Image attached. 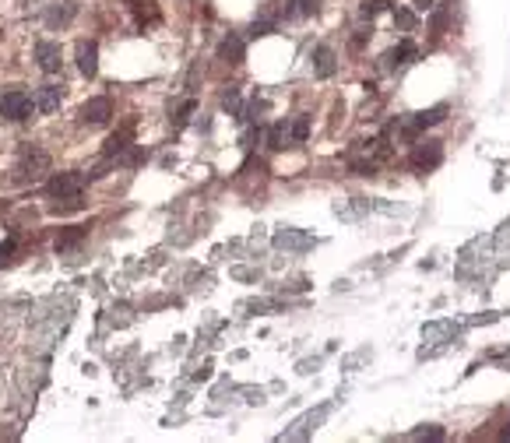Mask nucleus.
<instances>
[{"label": "nucleus", "mask_w": 510, "mask_h": 443, "mask_svg": "<svg viewBox=\"0 0 510 443\" xmlns=\"http://www.w3.org/2000/svg\"><path fill=\"white\" fill-rule=\"evenodd\" d=\"M32 109H36V99H32L25 88H8L4 95H0V116H8V120H15V123L29 120Z\"/></svg>", "instance_id": "f257e3e1"}, {"label": "nucleus", "mask_w": 510, "mask_h": 443, "mask_svg": "<svg viewBox=\"0 0 510 443\" xmlns=\"http://www.w3.org/2000/svg\"><path fill=\"white\" fill-rule=\"evenodd\" d=\"M46 169H50V155L39 151V148H25V151H22V162H18V169H15V179H18V183H29V179H39Z\"/></svg>", "instance_id": "f03ea898"}, {"label": "nucleus", "mask_w": 510, "mask_h": 443, "mask_svg": "<svg viewBox=\"0 0 510 443\" xmlns=\"http://www.w3.org/2000/svg\"><path fill=\"white\" fill-rule=\"evenodd\" d=\"M85 172H57L50 183H46V190L53 193V197H74V193H81V186H85Z\"/></svg>", "instance_id": "7ed1b4c3"}, {"label": "nucleus", "mask_w": 510, "mask_h": 443, "mask_svg": "<svg viewBox=\"0 0 510 443\" xmlns=\"http://www.w3.org/2000/svg\"><path fill=\"white\" fill-rule=\"evenodd\" d=\"M74 57H78V71H81L85 78H95V71H99V46H95L92 39H81V43L74 46Z\"/></svg>", "instance_id": "20e7f679"}, {"label": "nucleus", "mask_w": 510, "mask_h": 443, "mask_svg": "<svg viewBox=\"0 0 510 443\" xmlns=\"http://www.w3.org/2000/svg\"><path fill=\"white\" fill-rule=\"evenodd\" d=\"M113 116V102L106 95H95L81 106V123H106Z\"/></svg>", "instance_id": "39448f33"}, {"label": "nucleus", "mask_w": 510, "mask_h": 443, "mask_svg": "<svg viewBox=\"0 0 510 443\" xmlns=\"http://www.w3.org/2000/svg\"><path fill=\"white\" fill-rule=\"evenodd\" d=\"M440 158H443V151H440V144H436V141H422V144L412 151V162H415L419 169H436V165H440Z\"/></svg>", "instance_id": "423d86ee"}, {"label": "nucleus", "mask_w": 510, "mask_h": 443, "mask_svg": "<svg viewBox=\"0 0 510 443\" xmlns=\"http://www.w3.org/2000/svg\"><path fill=\"white\" fill-rule=\"evenodd\" d=\"M36 60L46 74H57L60 71V46L57 43H36Z\"/></svg>", "instance_id": "0eeeda50"}, {"label": "nucleus", "mask_w": 510, "mask_h": 443, "mask_svg": "<svg viewBox=\"0 0 510 443\" xmlns=\"http://www.w3.org/2000/svg\"><path fill=\"white\" fill-rule=\"evenodd\" d=\"M335 71H338L335 50H331V46H317V50H314V74H317V78H331Z\"/></svg>", "instance_id": "6e6552de"}, {"label": "nucleus", "mask_w": 510, "mask_h": 443, "mask_svg": "<svg viewBox=\"0 0 510 443\" xmlns=\"http://www.w3.org/2000/svg\"><path fill=\"white\" fill-rule=\"evenodd\" d=\"M60 99H64V88L60 85H43L36 92V109L39 113H57L60 109Z\"/></svg>", "instance_id": "1a4fd4ad"}, {"label": "nucleus", "mask_w": 510, "mask_h": 443, "mask_svg": "<svg viewBox=\"0 0 510 443\" xmlns=\"http://www.w3.org/2000/svg\"><path fill=\"white\" fill-rule=\"evenodd\" d=\"M78 15V4H71V0H64V4H57V8H50L46 11V29H64V25H71V18Z\"/></svg>", "instance_id": "9d476101"}, {"label": "nucleus", "mask_w": 510, "mask_h": 443, "mask_svg": "<svg viewBox=\"0 0 510 443\" xmlns=\"http://www.w3.org/2000/svg\"><path fill=\"white\" fill-rule=\"evenodd\" d=\"M412 57H415V46H412V43L405 39L401 46L387 50V57H384V67H387V71H398V67H405V64H408Z\"/></svg>", "instance_id": "9b49d317"}, {"label": "nucleus", "mask_w": 510, "mask_h": 443, "mask_svg": "<svg viewBox=\"0 0 510 443\" xmlns=\"http://www.w3.org/2000/svg\"><path fill=\"white\" fill-rule=\"evenodd\" d=\"M275 247H286V250H307V247H314V240L303 236V233H296V229H282V233H275Z\"/></svg>", "instance_id": "f8f14e48"}, {"label": "nucleus", "mask_w": 510, "mask_h": 443, "mask_svg": "<svg viewBox=\"0 0 510 443\" xmlns=\"http://www.w3.org/2000/svg\"><path fill=\"white\" fill-rule=\"evenodd\" d=\"M218 57H222L225 64H243V39H239V36H225V39L218 43Z\"/></svg>", "instance_id": "ddd939ff"}, {"label": "nucleus", "mask_w": 510, "mask_h": 443, "mask_svg": "<svg viewBox=\"0 0 510 443\" xmlns=\"http://www.w3.org/2000/svg\"><path fill=\"white\" fill-rule=\"evenodd\" d=\"M85 226H71V229H64L60 236H57V250H71V247H78L81 240H85Z\"/></svg>", "instance_id": "4468645a"}, {"label": "nucleus", "mask_w": 510, "mask_h": 443, "mask_svg": "<svg viewBox=\"0 0 510 443\" xmlns=\"http://www.w3.org/2000/svg\"><path fill=\"white\" fill-rule=\"evenodd\" d=\"M289 141H293V130H289L286 123H275V127H271V134H268V144H271L275 151H282Z\"/></svg>", "instance_id": "2eb2a0df"}, {"label": "nucleus", "mask_w": 510, "mask_h": 443, "mask_svg": "<svg viewBox=\"0 0 510 443\" xmlns=\"http://www.w3.org/2000/svg\"><path fill=\"white\" fill-rule=\"evenodd\" d=\"M317 0H293V8H289V18H310V15H317Z\"/></svg>", "instance_id": "dca6fc26"}, {"label": "nucleus", "mask_w": 510, "mask_h": 443, "mask_svg": "<svg viewBox=\"0 0 510 443\" xmlns=\"http://www.w3.org/2000/svg\"><path fill=\"white\" fill-rule=\"evenodd\" d=\"M127 137H130V123H127L120 134H113V137L106 141V155H116V151H123V148H127Z\"/></svg>", "instance_id": "f3484780"}, {"label": "nucleus", "mask_w": 510, "mask_h": 443, "mask_svg": "<svg viewBox=\"0 0 510 443\" xmlns=\"http://www.w3.org/2000/svg\"><path fill=\"white\" fill-rule=\"evenodd\" d=\"M81 207H85L81 193H74V197H60V200L53 204V211H57V214H67V211H81Z\"/></svg>", "instance_id": "a211bd4d"}, {"label": "nucleus", "mask_w": 510, "mask_h": 443, "mask_svg": "<svg viewBox=\"0 0 510 443\" xmlns=\"http://www.w3.org/2000/svg\"><path fill=\"white\" fill-rule=\"evenodd\" d=\"M289 130H293V141L300 144V141H307V137H310V120H307V116H296Z\"/></svg>", "instance_id": "6ab92c4d"}, {"label": "nucleus", "mask_w": 510, "mask_h": 443, "mask_svg": "<svg viewBox=\"0 0 510 443\" xmlns=\"http://www.w3.org/2000/svg\"><path fill=\"white\" fill-rule=\"evenodd\" d=\"M391 4H387V0H363V18H373V15H380V11H387Z\"/></svg>", "instance_id": "aec40b11"}, {"label": "nucleus", "mask_w": 510, "mask_h": 443, "mask_svg": "<svg viewBox=\"0 0 510 443\" xmlns=\"http://www.w3.org/2000/svg\"><path fill=\"white\" fill-rule=\"evenodd\" d=\"M394 25L405 29V32H412V29H415V15H412V11H394Z\"/></svg>", "instance_id": "412c9836"}, {"label": "nucleus", "mask_w": 510, "mask_h": 443, "mask_svg": "<svg viewBox=\"0 0 510 443\" xmlns=\"http://www.w3.org/2000/svg\"><path fill=\"white\" fill-rule=\"evenodd\" d=\"M412 436H415V439H440V436H443V429H436V425H433V429H415Z\"/></svg>", "instance_id": "4be33fe9"}, {"label": "nucleus", "mask_w": 510, "mask_h": 443, "mask_svg": "<svg viewBox=\"0 0 510 443\" xmlns=\"http://www.w3.org/2000/svg\"><path fill=\"white\" fill-rule=\"evenodd\" d=\"M190 113H194V99H187V102L176 109V123H187V116H190Z\"/></svg>", "instance_id": "5701e85b"}, {"label": "nucleus", "mask_w": 510, "mask_h": 443, "mask_svg": "<svg viewBox=\"0 0 510 443\" xmlns=\"http://www.w3.org/2000/svg\"><path fill=\"white\" fill-rule=\"evenodd\" d=\"M222 106H225V109H232V113H239V95H236V92H229Z\"/></svg>", "instance_id": "b1692460"}, {"label": "nucleus", "mask_w": 510, "mask_h": 443, "mask_svg": "<svg viewBox=\"0 0 510 443\" xmlns=\"http://www.w3.org/2000/svg\"><path fill=\"white\" fill-rule=\"evenodd\" d=\"M11 254H15V240H8L4 247H0V264H4V261H8Z\"/></svg>", "instance_id": "393cba45"}, {"label": "nucleus", "mask_w": 510, "mask_h": 443, "mask_svg": "<svg viewBox=\"0 0 510 443\" xmlns=\"http://www.w3.org/2000/svg\"><path fill=\"white\" fill-rule=\"evenodd\" d=\"M271 32V22H253V36H268Z\"/></svg>", "instance_id": "a878e982"}, {"label": "nucleus", "mask_w": 510, "mask_h": 443, "mask_svg": "<svg viewBox=\"0 0 510 443\" xmlns=\"http://www.w3.org/2000/svg\"><path fill=\"white\" fill-rule=\"evenodd\" d=\"M436 0H415V11H433Z\"/></svg>", "instance_id": "bb28decb"}, {"label": "nucleus", "mask_w": 510, "mask_h": 443, "mask_svg": "<svg viewBox=\"0 0 510 443\" xmlns=\"http://www.w3.org/2000/svg\"><path fill=\"white\" fill-rule=\"evenodd\" d=\"M503 439H510V425H506V429H503Z\"/></svg>", "instance_id": "cd10ccee"}]
</instances>
